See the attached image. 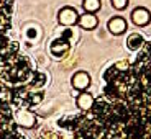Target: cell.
<instances>
[{"label":"cell","instance_id":"obj_1","mask_svg":"<svg viewBox=\"0 0 151 139\" xmlns=\"http://www.w3.org/2000/svg\"><path fill=\"white\" fill-rule=\"evenodd\" d=\"M91 111L76 121V139H151V41L136 61L115 62Z\"/></svg>","mask_w":151,"mask_h":139},{"label":"cell","instance_id":"obj_2","mask_svg":"<svg viewBox=\"0 0 151 139\" xmlns=\"http://www.w3.org/2000/svg\"><path fill=\"white\" fill-rule=\"evenodd\" d=\"M13 4H15V0H0V48L5 46V31L10 28Z\"/></svg>","mask_w":151,"mask_h":139},{"label":"cell","instance_id":"obj_3","mask_svg":"<svg viewBox=\"0 0 151 139\" xmlns=\"http://www.w3.org/2000/svg\"><path fill=\"white\" fill-rule=\"evenodd\" d=\"M58 21L63 26H74L76 23L79 21V13L72 7H64L58 13Z\"/></svg>","mask_w":151,"mask_h":139},{"label":"cell","instance_id":"obj_4","mask_svg":"<svg viewBox=\"0 0 151 139\" xmlns=\"http://www.w3.org/2000/svg\"><path fill=\"white\" fill-rule=\"evenodd\" d=\"M15 123L22 128H33L36 124V116L27 108H18L15 113Z\"/></svg>","mask_w":151,"mask_h":139},{"label":"cell","instance_id":"obj_5","mask_svg":"<svg viewBox=\"0 0 151 139\" xmlns=\"http://www.w3.org/2000/svg\"><path fill=\"white\" fill-rule=\"evenodd\" d=\"M71 83L76 90H81V92H86L91 85V75L87 74L86 71H77L71 79Z\"/></svg>","mask_w":151,"mask_h":139},{"label":"cell","instance_id":"obj_6","mask_svg":"<svg viewBox=\"0 0 151 139\" xmlns=\"http://www.w3.org/2000/svg\"><path fill=\"white\" fill-rule=\"evenodd\" d=\"M94 103H95V98L92 97V93H89V92H81V93L77 95V100H76V105H77V108L82 113L91 111Z\"/></svg>","mask_w":151,"mask_h":139},{"label":"cell","instance_id":"obj_7","mask_svg":"<svg viewBox=\"0 0 151 139\" xmlns=\"http://www.w3.org/2000/svg\"><path fill=\"white\" fill-rule=\"evenodd\" d=\"M151 20V13L150 10H146L145 7H138L133 10L132 13V21L135 23L136 26H146Z\"/></svg>","mask_w":151,"mask_h":139},{"label":"cell","instance_id":"obj_8","mask_svg":"<svg viewBox=\"0 0 151 139\" xmlns=\"http://www.w3.org/2000/svg\"><path fill=\"white\" fill-rule=\"evenodd\" d=\"M107 26H109V31L112 34H123L125 31H127V28H128V25H127V21H125V18H122V16H113V18L109 20V23H107Z\"/></svg>","mask_w":151,"mask_h":139},{"label":"cell","instance_id":"obj_9","mask_svg":"<svg viewBox=\"0 0 151 139\" xmlns=\"http://www.w3.org/2000/svg\"><path fill=\"white\" fill-rule=\"evenodd\" d=\"M77 23H79V26L82 30H95L99 25V20L94 13H82V15H79V21Z\"/></svg>","mask_w":151,"mask_h":139},{"label":"cell","instance_id":"obj_10","mask_svg":"<svg viewBox=\"0 0 151 139\" xmlns=\"http://www.w3.org/2000/svg\"><path fill=\"white\" fill-rule=\"evenodd\" d=\"M69 49H71L69 43L66 39H63V38H58V39H54L51 43V54H54V56H63V54L68 53Z\"/></svg>","mask_w":151,"mask_h":139},{"label":"cell","instance_id":"obj_11","mask_svg":"<svg viewBox=\"0 0 151 139\" xmlns=\"http://www.w3.org/2000/svg\"><path fill=\"white\" fill-rule=\"evenodd\" d=\"M145 44V39L141 34L138 33H132L128 36V39H127V46H128L130 49H141Z\"/></svg>","mask_w":151,"mask_h":139},{"label":"cell","instance_id":"obj_12","mask_svg":"<svg viewBox=\"0 0 151 139\" xmlns=\"http://www.w3.org/2000/svg\"><path fill=\"white\" fill-rule=\"evenodd\" d=\"M82 7H84V10H86V13H95V11L100 10L102 2H100V0H84Z\"/></svg>","mask_w":151,"mask_h":139},{"label":"cell","instance_id":"obj_13","mask_svg":"<svg viewBox=\"0 0 151 139\" xmlns=\"http://www.w3.org/2000/svg\"><path fill=\"white\" fill-rule=\"evenodd\" d=\"M112 5H113V8H117V10H123V8H127V5H128V0H112Z\"/></svg>","mask_w":151,"mask_h":139}]
</instances>
